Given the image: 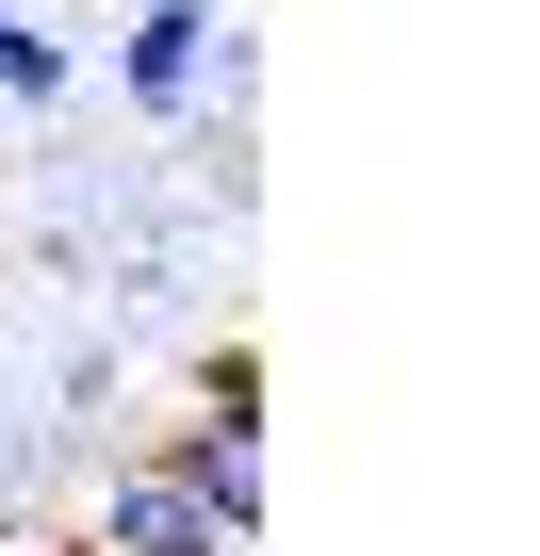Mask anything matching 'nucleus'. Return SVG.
<instances>
[{
  "mask_svg": "<svg viewBox=\"0 0 540 556\" xmlns=\"http://www.w3.org/2000/svg\"><path fill=\"white\" fill-rule=\"evenodd\" d=\"M50 556H99V540H50Z\"/></svg>",
  "mask_w": 540,
  "mask_h": 556,
  "instance_id": "5",
  "label": "nucleus"
},
{
  "mask_svg": "<svg viewBox=\"0 0 540 556\" xmlns=\"http://www.w3.org/2000/svg\"><path fill=\"white\" fill-rule=\"evenodd\" d=\"M99 556H246V523H229V507H197L164 458H131V475L99 491Z\"/></svg>",
  "mask_w": 540,
  "mask_h": 556,
  "instance_id": "1",
  "label": "nucleus"
},
{
  "mask_svg": "<svg viewBox=\"0 0 540 556\" xmlns=\"http://www.w3.org/2000/svg\"><path fill=\"white\" fill-rule=\"evenodd\" d=\"M197 66H213V0H148V17L115 34V83L148 115H197Z\"/></svg>",
  "mask_w": 540,
  "mask_h": 556,
  "instance_id": "2",
  "label": "nucleus"
},
{
  "mask_svg": "<svg viewBox=\"0 0 540 556\" xmlns=\"http://www.w3.org/2000/svg\"><path fill=\"white\" fill-rule=\"evenodd\" d=\"M0 17H17V0H0Z\"/></svg>",
  "mask_w": 540,
  "mask_h": 556,
  "instance_id": "6",
  "label": "nucleus"
},
{
  "mask_svg": "<svg viewBox=\"0 0 540 556\" xmlns=\"http://www.w3.org/2000/svg\"><path fill=\"white\" fill-rule=\"evenodd\" d=\"M197 442L262 458V361H246V344H213V361H197Z\"/></svg>",
  "mask_w": 540,
  "mask_h": 556,
  "instance_id": "3",
  "label": "nucleus"
},
{
  "mask_svg": "<svg viewBox=\"0 0 540 556\" xmlns=\"http://www.w3.org/2000/svg\"><path fill=\"white\" fill-rule=\"evenodd\" d=\"M83 66H66V34H34V17H0V99H17V115H50Z\"/></svg>",
  "mask_w": 540,
  "mask_h": 556,
  "instance_id": "4",
  "label": "nucleus"
}]
</instances>
